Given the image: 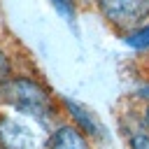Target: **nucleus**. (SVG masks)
<instances>
[{
  "mask_svg": "<svg viewBox=\"0 0 149 149\" xmlns=\"http://www.w3.org/2000/svg\"><path fill=\"white\" fill-rule=\"evenodd\" d=\"M49 142L51 137L40 116L16 112L0 119V144L5 149H47Z\"/></svg>",
  "mask_w": 149,
  "mask_h": 149,
  "instance_id": "f257e3e1",
  "label": "nucleus"
},
{
  "mask_svg": "<svg viewBox=\"0 0 149 149\" xmlns=\"http://www.w3.org/2000/svg\"><path fill=\"white\" fill-rule=\"evenodd\" d=\"M0 100H5L14 112H23L40 119L49 112V95L44 93V88L23 77L0 84Z\"/></svg>",
  "mask_w": 149,
  "mask_h": 149,
  "instance_id": "f03ea898",
  "label": "nucleus"
},
{
  "mask_svg": "<svg viewBox=\"0 0 149 149\" xmlns=\"http://www.w3.org/2000/svg\"><path fill=\"white\" fill-rule=\"evenodd\" d=\"M98 7L116 26H137L149 16V0H98Z\"/></svg>",
  "mask_w": 149,
  "mask_h": 149,
  "instance_id": "7ed1b4c3",
  "label": "nucleus"
},
{
  "mask_svg": "<svg viewBox=\"0 0 149 149\" xmlns=\"http://www.w3.org/2000/svg\"><path fill=\"white\" fill-rule=\"evenodd\" d=\"M49 149H88V144H86V140H84V135H81L79 128L63 126V128H58L51 135Z\"/></svg>",
  "mask_w": 149,
  "mask_h": 149,
  "instance_id": "20e7f679",
  "label": "nucleus"
},
{
  "mask_svg": "<svg viewBox=\"0 0 149 149\" xmlns=\"http://www.w3.org/2000/svg\"><path fill=\"white\" fill-rule=\"evenodd\" d=\"M65 107L70 109L72 119H77V123L81 126V130H86V133H91V135H100V133H102V128H100V123L95 121L93 112H86L81 105H77V102H72V100H65Z\"/></svg>",
  "mask_w": 149,
  "mask_h": 149,
  "instance_id": "39448f33",
  "label": "nucleus"
},
{
  "mask_svg": "<svg viewBox=\"0 0 149 149\" xmlns=\"http://www.w3.org/2000/svg\"><path fill=\"white\" fill-rule=\"evenodd\" d=\"M126 44L133 47V49H147L149 47V26H144V28H140L135 33H128Z\"/></svg>",
  "mask_w": 149,
  "mask_h": 149,
  "instance_id": "423d86ee",
  "label": "nucleus"
},
{
  "mask_svg": "<svg viewBox=\"0 0 149 149\" xmlns=\"http://www.w3.org/2000/svg\"><path fill=\"white\" fill-rule=\"evenodd\" d=\"M51 2H54V7H56L68 21L74 19V0H51Z\"/></svg>",
  "mask_w": 149,
  "mask_h": 149,
  "instance_id": "0eeeda50",
  "label": "nucleus"
},
{
  "mask_svg": "<svg viewBox=\"0 0 149 149\" xmlns=\"http://www.w3.org/2000/svg\"><path fill=\"white\" fill-rule=\"evenodd\" d=\"M130 149H149V135L142 130H135L130 135Z\"/></svg>",
  "mask_w": 149,
  "mask_h": 149,
  "instance_id": "6e6552de",
  "label": "nucleus"
},
{
  "mask_svg": "<svg viewBox=\"0 0 149 149\" xmlns=\"http://www.w3.org/2000/svg\"><path fill=\"white\" fill-rule=\"evenodd\" d=\"M144 119H147V126H149V105H147V112H144Z\"/></svg>",
  "mask_w": 149,
  "mask_h": 149,
  "instance_id": "1a4fd4ad",
  "label": "nucleus"
}]
</instances>
